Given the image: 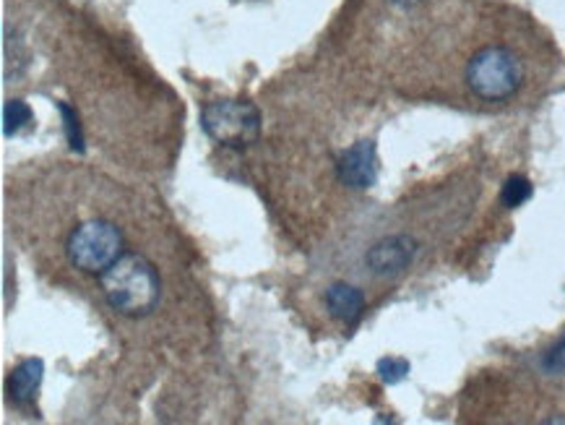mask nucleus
Returning a JSON list of instances; mask_svg holds the SVG:
<instances>
[{
	"instance_id": "1",
	"label": "nucleus",
	"mask_w": 565,
	"mask_h": 425,
	"mask_svg": "<svg viewBox=\"0 0 565 425\" xmlns=\"http://www.w3.org/2000/svg\"><path fill=\"white\" fill-rule=\"evenodd\" d=\"M105 300L122 316H147L159 302V277L149 258L141 254H120L99 275Z\"/></svg>"
},
{
	"instance_id": "2",
	"label": "nucleus",
	"mask_w": 565,
	"mask_h": 425,
	"mask_svg": "<svg viewBox=\"0 0 565 425\" xmlns=\"http://www.w3.org/2000/svg\"><path fill=\"white\" fill-rule=\"evenodd\" d=\"M467 82L469 89L480 99L501 103V99H509L519 92L521 82H524V66L509 47L490 45L472 55L467 66Z\"/></svg>"
},
{
	"instance_id": "3",
	"label": "nucleus",
	"mask_w": 565,
	"mask_h": 425,
	"mask_svg": "<svg viewBox=\"0 0 565 425\" xmlns=\"http://www.w3.org/2000/svg\"><path fill=\"white\" fill-rule=\"evenodd\" d=\"M201 128L222 147L243 149L258 141L260 113L245 99H214L201 110Z\"/></svg>"
},
{
	"instance_id": "4",
	"label": "nucleus",
	"mask_w": 565,
	"mask_h": 425,
	"mask_svg": "<svg viewBox=\"0 0 565 425\" xmlns=\"http://www.w3.org/2000/svg\"><path fill=\"white\" fill-rule=\"evenodd\" d=\"M65 254L76 269L86 275H103L115 258L122 254V235L113 222L89 220L78 225L65 243Z\"/></svg>"
},
{
	"instance_id": "5",
	"label": "nucleus",
	"mask_w": 565,
	"mask_h": 425,
	"mask_svg": "<svg viewBox=\"0 0 565 425\" xmlns=\"http://www.w3.org/2000/svg\"><path fill=\"white\" fill-rule=\"evenodd\" d=\"M417 256V243L409 235H388L367 251L365 264L375 277H396L409 269Z\"/></svg>"
},
{
	"instance_id": "6",
	"label": "nucleus",
	"mask_w": 565,
	"mask_h": 425,
	"mask_svg": "<svg viewBox=\"0 0 565 425\" xmlns=\"http://www.w3.org/2000/svg\"><path fill=\"white\" fill-rule=\"evenodd\" d=\"M339 180L347 189L367 191L379 180V149L373 141H358L339 157Z\"/></svg>"
},
{
	"instance_id": "7",
	"label": "nucleus",
	"mask_w": 565,
	"mask_h": 425,
	"mask_svg": "<svg viewBox=\"0 0 565 425\" xmlns=\"http://www.w3.org/2000/svg\"><path fill=\"white\" fill-rule=\"evenodd\" d=\"M42 376H45V363L40 358H29L24 363H19L17 369L11 371L9 381H6V394L17 407H29L32 405L34 394L42 384Z\"/></svg>"
},
{
	"instance_id": "8",
	"label": "nucleus",
	"mask_w": 565,
	"mask_h": 425,
	"mask_svg": "<svg viewBox=\"0 0 565 425\" xmlns=\"http://www.w3.org/2000/svg\"><path fill=\"white\" fill-rule=\"evenodd\" d=\"M326 308H329L337 321H342L344 327L352 329L358 327L362 311H365V295L347 283H334L326 290Z\"/></svg>"
},
{
	"instance_id": "9",
	"label": "nucleus",
	"mask_w": 565,
	"mask_h": 425,
	"mask_svg": "<svg viewBox=\"0 0 565 425\" xmlns=\"http://www.w3.org/2000/svg\"><path fill=\"white\" fill-rule=\"evenodd\" d=\"M32 120H34V113L26 103H21V99H11V103H6V107H3V134L6 136L19 134L21 128H26Z\"/></svg>"
},
{
	"instance_id": "10",
	"label": "nucleus",
	"mask_w": 565,
	"mask_h": 425,
	"mask_svg": "<svg viewBox=\"0 0 565 425\" xmlns=\"http://www.w3.org/2000/svg\"><path fill=\"white\" fill-rule=\"evenodd\" d=\"M532 183L524 176H511L509 180L503 183V191H501V201L505 209H519L524 206L529 199H532Z\"/></svg>"
},
{
	"instance_id": "11",
	"label": "nucleus",
	"mask_w": 565,
	"mask_h": 425,
	"mask_svg": "<svg viewBox=\"0 0 565 425\" xmlns=\"http://www.w3.org/2000/svg\"><path fill=\"white\" fill-rule=\"evenodd\" d=\"M379 376L383 384H398L409 376V360L407 358H381L379 360Z\"/></svg>"
},
{
	"instance_id": "12",
	"label": "nucleus",
	"mask_w": 565,
	"mask_h": 425,
	"mask_svg": "<svg viewBox=\"0 0 565 425\" xmlns=\"http://www.w3.org/2000/svg\"><path fill=\"white\" fill-rule=\"evenodd\" d=\"M57 110L63 115V128H65V136H68L71 149L84 151V136H82V126H78L76 110H71L65 103H57Z\"/></svg>"
},
{
	"instance_id": "13",
	"label": "nucleus",
	"mask_w": 565,
	"mask_h": 425,
	"mask_svg": "<svg viewBox=\"0 0 565 425\" xmlns=\"http://www.w3.org/2000/svg\"><path fill=\"white\" fill-rule=\"evenodd\" d=\"M540 365L547 376H565V337L563 340H557L553 348L542 355Z\"/></svg>"
},
{
	"instance_id": "14",
	"label": "nucleus",
	"mask_w": 565,
	"mask_h": 425,
	"mask_svg": "<svg viewBox=\"0 0 565 425\" xmlns=\"http://www.w3.org/2000/svg\"><path fill=\"white\" fill-rule=\"evenodd\" d=\"M391 3L398 6V9H415V6L425 3V0H391Z\"/></svg>"
},
{
	"instance_id": "15",
	"label": "nucleus",
	"mask_w": 565,
	"mask_h": 425,
	"mask_svg": "<svg viewBox=\"0 0 565 425\" xmlns=\"http://www.w3.org/2000/svg\"><path fill=\"white\" fill-rule=\"evenodd\" d=\"M545 423H565V415H555V417H547Z\"/></svg>"
}]
</instances>
